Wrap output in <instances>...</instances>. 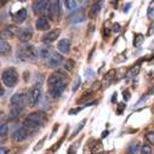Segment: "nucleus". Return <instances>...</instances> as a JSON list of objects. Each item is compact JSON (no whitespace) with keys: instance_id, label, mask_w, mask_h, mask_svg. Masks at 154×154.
<instances>
[{"instance_id":"nucleus-10","label":"nucleus","mask_w":154,"mask_h":154,"mask_svg":"<svg viewBox=\"0 0 154 154\" xmlns=\"http://www.w3.org/2000/svg\"><path fill=\"white\" fill-rule=\"evenodd\" d=\"M60 2H50V9H49V18L51 21H57L60 16Z\"/></svg>"},{"instance_id":"nucleus-31","label":"nucleus","mask_w":154,"mask_h":154,"mask_svg":"<svg viewBox=\"0 0 154 154\" xmlns=\"http://www.w3.org/2000/svg\"><path fill=\"white\" fill-rule=\"evenodd\" d=\"M85 74H88L89 78H91V76H94V72H92L91 69H86V70H85Z\"/></svg>"},{"instance_id":"nucleus-5","label":"nucleus","mask_w":154,"mask_h":154,"mask_svg":"<svg viewBox=\"0 0 154 154\" xmlns=\"http://www.w3.org/2000/svg\"><path fill=\"white\" fill-rule=\"evenodd\" d=\"M2 80H3V83H4L5 86L14 88L17 84V82H18V74H17L16 69H14V68H6L2 73Z\"/></svg>"},{"instance_id":"nucleus-30","label":"nucleus","mask_w":154,"mask_h":154,"mask_svg":"<svg viewBox=\"0 0 154 154\" xmlns=\"http://www.w3.org/2000/svg\"><path fill=\"white\" fill-rule=\"evenodd\" d=\"M80 85V78H76L75 82H74V86H73V91H76V89L79 88Z\"/></svg>"},{"instance_id":"nucleus-37","label":"nucleus","mask_w":154,"mask_h":154,"mask_svg":"<svg viewBox=\"0 0 154 154\" xmlns=\"http://www.w3.org/2000/svg\"><path fill=\"white\" fill-rule=\"evenodd\" d=\"M107 135H108V131H104V132H103V135H102V136H103V137H104V136H107Z\"/></svg>"},{"instance_id":"nucleus-1","label":"nucleus","mask_w":154,"mask_h":154,"mask_svg":"<svg viewBox=\"0 0 154 154\" xmlns=\"http://www.w3.org/2000/svg\"><path fill=\"white\" fill-rule=\"evenodd\" d=\"M67 82H68V76L63 73V72H55L52 73L49 79H48V91H49V95L52 97V98H57L60 97L66 86H67Z\"/></svg>"},{"instance_id":"nucleus-2","label":"nucleus","mask_w":154,"mask_h":154,"mask_svg":"<svg viewBox=\"0 0 154 154\" xmlns=\"http://www.w3.org/2000/svg\"><path fill=\"white\" fill-rule=\"evenodd\" d=\"M46 120V115L44 112H33L28 114V117L23 122V126L29 131V134L34 132L35 130L40 129Z\"/></svg>"},{"instance_id":"nucleus-38","label":"nucleus","mask_w":154,"mask_h":154,"mask_svg":"<svg viewBox=\"0 0 154 154\" xmlns=\"http://www.w3.org/2000/svg\"><path fill=\"white\" fill-rule=\"evenodd\" d=\"M104 154H106V153H104Z\"/></svg>"},{"instance_id":"nucleus-32","label":"nucleus","mask_w":154,"mask_h":154,"mask_svg":"<svg viewBox=\"0 0 154 154\" xmlns=\"http://www.w3.org/2000/svg\"><path fill=\"white\" fill-rule=\"evenodd\" d=\"M124 100H130V95H129V91H124Z\"/></svg>"},{"instance_id":"nucleus-13","label":"nucleus","mask_w":154,"mask_h":154,"mask_svg":"<svg viewBox=\"0 0 154 154\" xmlns=\"http://www.w3.org/2000/svg\"><path fill=\"white\" fill-rule=\"evenodd\" d=\"M18 33H20V28L18 27H16V26H8L3 30V33H2L3 36L2 38H5V36H16V35H18Z\"/></svg>"},{"instance_id":"nucleus-33","label":"nucleus","mask_w":154,"mask_h":154,"mask_svg":"<svg viewBox=\"0 0 154 154\" xmlns=\"http://www.w3.org/2000/svg\"><path fill=\"white\" fill-rule=\"evenodd\" d=\"M113 29H114V32H118V30L120 29V26H119L118 23H117V24H114V28H113Z\"/></svg>"},{"instance_id":"nucleus-21","label":"nucleus","mask_w":154,"mask_h":154,"mask_svg":"<svg viewBox=\"0 0 154 154\" xmlns=\"http://www.w3.org/2000/svg\"><path fill=\"white\" fill-rule=\"evenodd\" d=\"M140 150V143H130L128 147V153L129 154H137Z\"/></svg>"},{"instance_id":"nucleus-35","label":"nucleus","mask_w":154,"mask_h":154,"mask_svg":"<svg viewBox=\"0 0 154 154\" xmlns=\"http://www.w3.org/2000/svg\"><path fill=\"white\" fill-rule=\"evenodd\" d=\"M152 11H153V8H149V10H148V17H150V15H152Z\"/></svg>"},{"instance_id":"nucleus-34","label":"nucleus","mask_w":154,"mask_h":154,"mask_svg":"<svg viewBox=\"0 0 154 154\" xmlns=\"http://www.w3.org/2000/svg\"><path fill=\"white\" fill-rule=\"evenodd\" d=\"M130 6H131V4H126V6L124 8V12H128L129 9H130Z\"/></svg>"},{"instance_id":"nucleus-23","label":"nucleus","mask_w":154,"mask_h":154,"mask_svg":"<svg viewBox=\"0 0 154 154\" xmlns=\"http://www.w3.org/2000/svg\"><path fill=\"white\" fill-rule=\"evenodd\" d=\"M74 66H75L74 60H67V61L64 62V69H66L67 72H72V70L74 69Z\"/></svg>"},{"instance_id":"nucleus-11","label":"nucleus","mask_w":154,"mask_h":154,"mask_svg":"<svg viewBox=\"0 0 154 154\" xmlns=\"http://www.w3.org/2000/svg\"><path fill=\"white\" fill-rule=\"evenodd\" d=\"M60 33H61V30H60V29H54V30H50V32H48L45 35H43L42 40H43V43H44L45 45H49V44L54 43L55 40H57V38H58Z\"/></svg>"},{"instance_id":"nucleus-7","label":"nucleus","mask_w":154,"mask_h":154,"mask_svg":"<svg viewBox=\"0 0 154 154\" xmlns=\"http://www.w3.org/2000/svg\"><path fill=\"white\" fill-rule=\"evenodd\" d=\"M33 9H34V12L36 15H39L42 17L49 16L50 2H44V0H40V2H35L33 4Z\"/></svg>"},{"instance_id":"nucleus-16","label":"nucleus","mask_w":154,"mask_h":154,"mask_svg":"<svg viewBox=\"0 0 154 154\" xmlns=\"http://www.w3.org/2000/svg\"><path fill=\"white\" fill-rule=\"evenodd\" d=\"M10 52H11L10 44L4 38H2V39H0V54H2V56H8V55H10Z\"/></svg>"},{"instance_id":"nucleus-8","label":"nucleus","mask_w":154,"mask_h":154,"mask_svg":"<svg viewBox=\"0 0 154 154\" xmlns=\"http://www.w3.org/2000/svg\"><path fill=\"white\" fill-rule=\"evenodd\" d=\"M63 61H64V58L61 54L52 52V55L46 60V67L48 68H58L63 63Z\"/></svg>"},{"instance_id":"nucleus-19","label":"nucleus","mask_w":154,"mask_h":154,"mask_svg":"<svg viewBox=\"0 0 154 154\" xmlns=\"http://www.w3.org/2000/svg\"><path fill=\"white\" fill-rule=\"evenodd\" d=\"M101 6H102V3H101V2L95 3V4L90 8L89 17H90V18H96V16L98 15V12H100V10H101Z\"/></svg>"},{"instance_id":"nucleus-12","label":"nucleus","mask_w":154,"mask_h":154,"mask_svg":"<svg viewBox=\"0 0 154 154\" xmlns=\"http://www.w3.org/2000/svg\"><path fill=\"white\" fill-rule=\"evenodd\" d=\"M18 39L22 42V43H27L28 40L32 39L33 36V30L30 27H23V28H20V33H18Z\"/></svg>"},{"instance_id":"nucleus-9","label":"nucleus","mask_w":154,"mask_h":154,"mask_svg":"<svg viewBox=\"0 0 154 154\" xmlns=\"http://www.w3.org/2000/svg\"><path fill=\"white\" fill-rule=\"evenodd\" d=\"M28 135H29V131L22 125V126H20L18 129H16V130L14 131V134H12V140H14L15 142H22V141H24V140L28 137Z\"/></svg>"},{"instance_id":"nucleus-15","label":"nucleus","mask_w":154,"mask_h":154,"mask_svg":"<svg viewBox=\"0 0 154 154\" xmlns=\"http://www.w3.org/2000/svg\"><path fill=\"white\" fill-rule=\"evenodd\" d=\"M68 18H69V21L72 23H79V22L85 21V15H84L83 11H76L74 14H70L68 16Z\"/></svg>"},{"instance_id":"nucleus-18","label":"nucleus","mask_w":154,"mask_h":154,"mask_svg":"<svg viewBox=\"0 0 154 154\" xmlns=\"http://www.w3.org/2000/svg\"><path fill=\"white\" fill-rule=\"evenodd\" d=\"M35 26H36V29H39V30H48L50 28V23H49L48 18H45V17L38 18L35 22Z\"/></svg>"},{"instance_id":"nucleus-20","label":"nucleus","mask_w":154,"mask_h":154,"mask_svg":"<svg viewBox=\"0 0 154 154\" xmlns=\"http://www.w3.org/2000/svg\"><path fill=\"white\" fill-rule=\"evenodd\" d=\"M52 55V50H51V48L50 46H43V48H40L39 49V56L42 57V58H49L50 56Z\"/></svg>"},{"instance_id":"nucleus-24","label":"nucleus","mask_w":154,"mask_h":154,"mask_svg":"<svg viewBox=\"0 0 154 154\" xmlns=\"http://www.w3.org/2000/svg\"><path fill=\"white\" fill-rule=\"evenodd\" d=\"M143 40H144V36L142 34H137L135 36V39H134V46H136V48L141 46V44H142Z\"/></svg>"},{"instance_id":"nucleus-26","label":"nucleus","mask_w":154,"mask_h":154,"mask_svg":"<svg viewBox=\"0 0 154 154\" xmlns=\"http://www.w3.org/2000/svg\"><path fill=\"white\" fill-rule=\"evenodd\" d=\"M141 153L142 154H152L153 150H152V147L149 144H143L142 148H141Z\"/></svg>"},{"instance_id":"nucleus-36","label":"nucleus","mask_w":154,"mask_h":154,"mask_svg":"<svg viewBox=\"0 0 154 154\" xmlns=\"http://www.w3.org/2000/svg\"><path fill=\"white\" fill-rule=\"evenodd\" d=\"M6 152H8V149L3 147V148H2V154H6Z\"/></svg>"},{"instance_id":"nucleus-27","label":"nucleus","mask_w":154,"mask_h":154,"mask_svg":"<svg viewBox=\"0 0 154 154\" xmlns=\"http://www.w3.org/2000/svg\"><path fill=\"white\" fill-rule=\"evenodd\" d=\"M85 123H86V119H83V120H82V122L79 123V125H78V128H75V130L73 131V135H72V137H73V136H75L76 134H78V132H79V131H80V130H82V129L84 128V125H85Z\"/></svg>"},{"instance_id":"nucleus-29","label":"nucleus","mask_w":154,"mask_h":154,"mask_svg":"<svg viewBox=\"0 0 154 154\" xmlns=\"http://www.w3.org/2000/svg\"><path fill=\"white\" fill-rule=\"evenodd\" d=\"M146 140L149 142V143H154V132L153 131H150V132H148V134H146Z\"/></svg>"},{"instance_id":"nucleus-28","label":"nucleus","mask_w":154,"mask_h":154,"mask_svg":"<svg viewBox=\"0 0 154 154\" xmlns=\"http://www.w3.org/2000/svg\"><path fill=\"white\" fill-rule=\"evenodd\" d=\"M9 131V126L6 124H2V128H0V134H2V137H5L8 135Z\"/></svg>"},{"instance_id":"nucleus-6","label":"nucleus","mask_w":154,"mask_h":154,"mask_svg":"<svg viewBox=\"0 0 154 154\" xmlns=\"http://www.w3.org/2000/svg\"><path fill=\"white\" fill-rule=\"evenodd\" d=\"M42 95H43V91H42V85L40 84H34V86L29 90L28 92V104L29 107H35L38 106V103L40 102L42 100Z\"/></svg>"},{"instance_id":"nucleus-17","label":"nucleus","mask_w":154,"mask_h":154,"mask_svg":"<svg viewBox=\"0 0 154 154\" xmlns=\"http://www.w3.org/2000/svg\"><path fill=\"white\" fill-rule=\"evenodd\" d=\"M57 49L60 50V52L62 54H68L70 50V42L68 39H62L58 42L57 44Z\"/></svg>"},{"instance_id":"nucleus-4","label":"nucleus","mask_w":154,"mask_h":154,"mask_svg":"<svg viewBox=\"0 0 154 154\" xmlns=\"http://www.w3.org/2000/svg\"><path fill=\"white\" fill-rule=\"evenodd\" d=\"M28 103V96L26 94H16L11 97V115L12 117H18V115L24 110L26 104Z\"/></svg>"},{"instance_id":"nucleus-25","label":"nucleus","mask_w":154,"mask_h":154,"mask_svg":"<svg viewBox=\"0 0 154 154\" xmlns=\"http://www.w3.org/2000/svg\"><path fill=\"white\" fill-rule=\"evenodd\" d=\"M78 4H79L78 2H73V0H67V2L64 3L66 8H67L68 10H74V9H76Z\"/></svg>"},{"instance_id":"nucleus-22","label":"nucleus","mask_w":154,"mask_h":154,"mask_svg":"<svg viewBox=\"0 0 154 154\" xmlns=\"http://www.w3.org/2000/svg\"><path fill=\"white\" fill-rule=\"evenodd\" d=\"M138 72H140V66L132 67V68L126 73V76H128V78H135V76L138 74Z\"/></svg>"},{"instance_id":"nucleus-3","label":"nucleus","mask_w":154,"mask_h":154,"mask_svg":"<svg viewBox=\"0 0 154 154\" xmlns=\"http://www.w3.org/2000/svg\"><path fill=\"white\" fill-rule=\"evenodd\" d=\"M39 56V50H36L30 44H21L17 46V57L23 62L35 61Z\"/></svg>"},{"instance_id":"nucleus-14","label":"nucleus","mask_w":154,"mask_h":154,"mask_svg":"<svg viewBox=\"0 0 154 154\" xmlns=\"http://www.w3.org/2000/svg\"><path fill=\"white\" fill-rule=\"evenodd\" d=\"M27 16H28L27 10H26V9H21V10H18L16 14L12 15V20H14V22H16V23H22V22L26 21Z\"/></svg>"}]
</instances>
